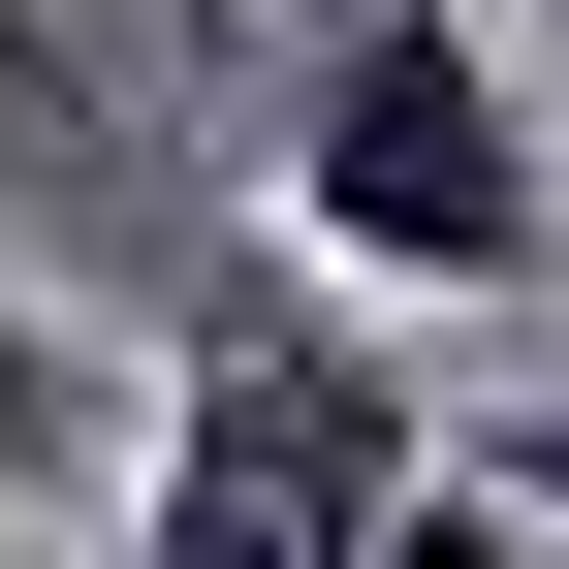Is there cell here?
Returning <instances> with one entry per match:
<instances>
[{"label": "cell", "instance_id": "6da1fadb", "mask_svg": "<svg viewBox=\"0 0 569 569\" xmlns=\"http://www.w3.org/2000/svg\"><path fill=\"white\" fill-rule=\"evenodd\" d=\"M411 475H443V380L380 348V284H317L284 222L190 253V317H159V443H127V569H380Z\"/></svg>", "mask_w": 569, "mask_h": 569}, {"label": "cell", "instance_id": "3957f363", "mask_svg": "<svg viewBox=\"0 0 569 569\" xmlns=\"http://www.w3.org/2000/svg\"><path fill=\"white\" fill-rule=\"evenodd\" d=\"M127 443H159V411H96V348H63L32 284H0V538H32V507H96Z\"/></svg>", "mask_w": 569, "mask_h": 569}, {"label": "cell", "instance_id": "5b68a950", "mask_svg": "<svg viewBox=\"0 0 569 569\" xmlns=\"http://www.w3.org/2000/svg\"><path fill=\"white\" fill-rule=\"evenodd\" d=\"M443 443H475V475H507V507L569 538V411H443Z\"/></svg>", "mask_w": 569, "mask_h": 569}, {"label": "cell", "instance_id": "7a4b0ae2", "mask_svg": "<svg viewBox=\"0 0 569 569\" xmlns=\"http://www.w3.org/2000/svg\"><path fill=\"white\" fill-rule=\"evenodd\" d=\"M284 253L380 317H538L569 284V96L475 0H284Z\"/></svg>", "mask_w": 569, "mask_h": 569}, {"label": "cell", "instance_id": "8992f818", "mask_svg": "<svg viewBox=\"0 0 569 569\" xmlns=\"http://www.w3.org/2000/svg\"><path fill=\"white\" fill-rule=\"evenodd\" d=\"M538 32H569V0H538Z\"/></svg>", "mask_w": 569, "mask_h": 569}, {"label": "cell", "instance_id": "277c9868", "mask_svg": "<svg viewBox=\"0 0 569 569\" xmlns=\"http://www.w3.org/2000/svg\"><path fill=\"white\" fill-rule=\"evenodd\" d=\"M380 569H538V507H507V475L443 443V475H411V538H380Z\"/></svg>", "mask_w": 569, "mask_h": 569}]
</instances>
